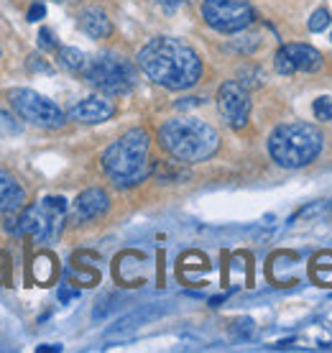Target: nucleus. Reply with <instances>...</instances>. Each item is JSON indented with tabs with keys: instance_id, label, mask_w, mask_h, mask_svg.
Instances as JSON below:
<instances>
[{
	"instance_id": "25",
	"label": "nucleus",
	"mask_w": 332,
	"mask_h": 353,
	"mask_svg": "<svg viewBox=\"0 0 332 353\" xmlns=\"http://www.w3.org/2000/svg\"><path fill=\"white\" fill-rule=\"evenodd\" d=\"M320 210H324V203H317V205H312V208L302 210V212H299V218H309V215H317Z\"/></svg>"
},
{
	"instance_id": "2",
	"label": "nucleus",
	"mask_w": 332,
	"mask_h": 353,
	"mask_svg": "<svg viewBox=\"0 0 332 353\" xmlns=\"http://www.w3.org/2000/svg\"><path fill=\"white\" fill-rule=\"evenodd\" d=\"M158 146L176 161H207L220 149V133L200 118H172L158 128Z\"/></svg>"
},
{
	"instance_id": "13",
	"label": "nucleus",
	"mask_w": 332,
	"mask_h": 353,
	"mask_svg": "<svg viewBox=\"0 0 332 353\" xmlns=\"http://www.w3.org/2000/svg\"><path fill=\"white\" fill-rule=\"evenodd\" d=\"M26 203V192L16 176L0 169V212H18Z\"/></svg>"
},
{
	"instance_id": "22",
	"label": "nucleus",
	"mask_w": 332,
	"mask_h": 353,
	"mask_svg": "<svg viewBox=\"0 0 332 353\" xmlns=\"http://www.w3.org/2000/svg\"><path fill=\"white\" fill-rule=\"evenodd\" d=\"M158 6H164L166 10H176V8H182L184 3H189V0H156Z\"/></svg>"
},
{
	"instance_id": "11",
	"label": "nucleus",
	"mask_w": 332,
	"mask_h": 353,
	"mask_svg": "<svg viewBox=\"0 0 332 353\" xmlns=\"http://www.w3.org/2000/svg\"><path fill=\"white\" fill-rule=\"evenodd\" d=\"M110 210V197H107L105 190L100 187H90L74 200V210H72V218L74 223H87L103 218L105 212Z\"/></svg>"
},
{
	"instance_id": "16",
	"label": "nucleus",
	"mask_w": 332,
	"mask_h": 353,
	"mask_svg": "<svg viewBox=\"0 0 332 353\" xmlns=\"http://www.w3.org/2000/svg\"><path fill=\"white\" fill-rule=\"evenodd\" d=\"M56 274V259L52 254H36L34 266H31V276L39 284H49Z\"/></svg>"
},
{
	"instance_id": "8",
	"label": "nucleus",
	"mask_w": 332,
	"mask_h": 353,
	"mask_svg": "<svg viewBox=\"0 0 332 353\" xmlns=\"http://www.w3.org/2000/svg\"><path fill=\"white\" fill-rule=\"evenodd\" d=\"M202 18L220 34H238L253 23L256 10L248 0H205Z\"/></svg>"
},
{
	"instance_id": "4",
	"label": "nucleus",
	"mask_w": 332,
	"mask_h": 353,
	"mask_svg": "<svg viewBox=\"0 0 332 353\" xmlns=\"http://www.w3.org/2000/svg\"><path fill=\"white\" fill-rule=\"evenodd\" d=\"M324 139L312 123H284L269 136V154L284 169H302L320 157Z\"/></svg>"
},
{
	"instance_id": "7",
	"label": "nucleus",
	"mask_w": 332,
	"mask_h": 353,
	"mask_svg": "<svg viewBox=\"0 0 332 353\" xmlns=\"http://www.w3.org/2000/svg\"><path fill=\"white\" fill-rule=\"evenodd\" d=\"M8 100L13 110L31 125H39V128H46V131H56V128L67 123V115L61 113V108L56 103H52L49 97L34 92V90H10Z\"/></svg>"
},
{
	"instance_id": "18",
	"label": "nucleus",
	"mask_w": 332,
	"mask_h": 353,
	"mask_svg": "<svg viewBox=\"0 0 332 353\" xmlns=\"http://www.w3.org/2000/svg\"><path fill=\"white\" fill-rule=\"evenodd\" d=\"M327 26H330V13H327L324 8L315 10V13H312V18H309V31L320 34V31H324Z\"/></svg>"
},
{
	"instance_id": "6",
	"label": "nucleus",
	"mask_w": 332,
	"mask_h": 353,
	"mask_svg": "<svg viewBox=\"0 0 332 353\" xmlns=\"http://www.w3.org/2000/svg\"><path fill=\"white\" fill-rule=\"evenodd\" d=\"M85 80L105 95H128L136 88V70L118 54H100L85 64Z\"/></svg>"
},
{
	"instance_id": "23",
	"label": "nucleus",
	"mask_w": 332,
	"mask_h": 353,
	"mask_svg": "<svg viewBox=\"0 0 332 353\" xmlns=\"http://www.w3.org/2000/svg\"><path fill=\"white\" fill-rule=\"evenodd\" d=\"M236 325H238V327H236L238 336H248V333H251V325H253V323H251V320L245 318V320H238Z\"/></svg>"
},
{
	"instance_id": "15",
	"label": "nucleus",
	"mask_w": 332,
	"mask_h": 353,
	"mask_svg": "<svg viewBox=\"0 0 332 353\" xmlns=\"http://www.w3.org/2000/svg\"><path fill=\"white\" fill-rule=\"evenodd\" d=\"M158 315H161V310H158V307H143V310H138V312H133V315H128V318L118 320V325L110 327V330H107V336H118V333L133 330V327L143 325V323H149V320L158 318Z\"/></svg>"
},
{
	"instance_id": "12",
	"label": "nucleus",
	"mask_w": 332,
	"mask_h": 353,
	"mask_svg": "<svg viewBox=\"0 0 332 353\" xmlns=\"http://www.w3.org/2000/svg\"><path fill=\"white\" fill-rule=\"evenodd\" d=\"M115 115V105L105 97H87L70 110V118L77 123H103Z\"/></svg>"
},
{
	"instance_id": "27",
	"label": "nucleus",
	"mask_w": 332,
	"mask_h": 353,
	"mask_svg": "<svg viewBox=\"0 0 332 353\" xmlns=\"http://www.w3.org/2000/svg\"><path fill=\"white\" fill-rule=\"evenodd\" d=\"M0 54H3V49H0Z\"/></svg>"
},
{
	"instance_id": "5",
	"label": "nucleus",
	"mask_w": 332,
	"mask_h": 353,
	"mask_svg": "<svg viewBox=\"0 0 332 353\" xmlns=\"http://www.w3.org/2000/svg\"><path fill=\"white\" fill-rule=\"evenodd\" d=\"M70 205L64 197H44L18 215L21 233H31L39 243H54L64 230Z\"/></svg>"
},
{
	"instance_id": "19",
	"label": "nucleus",
	"mask_w": 332,
	"mask_h": 353,
	"mask_svg": "<svg viewBox=\"0 0 332 353\" xmlns=\"http://www.w3.org/2000/svg\"><path fill=\"white\" fill-rule=\"evenodd\" d=\"M312 110L320 121H332V97H317Z\"/></svg>"
},
{
	"instance_id": "1",
	"label": "nucleus",
	"mask_w": 332,
	"mask_h": 353,
	"mask_svg": "<svg viewBox=\"0 0 332 353\" xmlns=\"http://www.w3.org/2000/svg\"><path fill=\"white\" fill-rule=\"evenodd\" d=\"M141 72L166 90H189L202 77V59L189 44L172 36L151 39L138 52Z\"/></svg>"
},
{
	"instance_id": "9",
	"label": "nucleus",
	"mask_w": 332,
	"mask_h": 353,
	"mask_svg": "<svg viewBox=\"0 0 332 353\" xmlns=\"http://www.w3.org/2000/svg\"><path fill=\"white\" fill-rule=\"evenodd\" d=\"M218 108L230 128H245L251 118V95L240 82H225L218 90Z\"/></svg>"
},
{
	"instance_id": "20",
	"label": "nucleus",
	"mask_w": 332,
	"mask_h": 353,
	"mask_svg": "<svg viewBox=\"0 0 332 353\" xmlns=\"http://www.w3.org/2000/svg\"><path fill=\"white\" fill-rule=\"evenodd\" d=\"M39 46H41L44 52L56 49V36H54L52 28H41V31H39Z\"/></svg>"
},
{
	"instance_id": "10",
	"label": "nucleus",
	"mask_w": 332,
	"mask_h": 353,
	"mask_svg": "<svg viewBox=\"0 0 332 353\" xmlns=\"http://www.w3.org/2000/svg\"><path fill=\"white\" fill-rule=\"evenodd\" d=\"M273 67L279 74L317 72L322 67V54L309 44H284L273 57Z\"/></svg>"
},
{
	"instance_id": "3",
	"label": "nucleus",
	"mask_w": 332,
	"mask_h": 353,
	"mask_svg": "<svg viewBox=\"0 0 332 353\" xmlns=\"http://www.w3.org/2000/svg\"><path fill=\"white\" fill-rule=\"evenodd\" d=\"M151 136L143 128L123 133L118 141H113L103 154V169L113 179L115 187H133L141 185L154 172V164L149 159Z\"/></svg>"
},
{
	"instance_id": "24",
	"label": "nucleus",
	"mask_w": 332,
	"mask_h": 353,
	"mask_svg": "<svg viewBox=\"0 0 332 353\" xmlns=\"http://www.w3.org/2000/svg\"><path fill=\"white\" fill-rule=\"evenodd\" d=\"M77 297V290H70V287H61L59 290V302H70Z\"/></svg>"
},
{
	"instance_id": "14",
	"label": "nucleus",
	"mask_w": 332,
	"mask_h": 353,
	"mask_svg": "<svg viewBox=\"0 0 332 353\" xmlns=\"http://www.w3.org/2000/svg\"><path fill=\"white\" fill-rule=\"evenodd\" d=\"M79 28H82V34H87L90 39H107V36L113 34V23H110V18L103 8H97V6H90L79 13Z\"/></svg>"
},
{
	"instance_id": "26",
	"label": "nucleus",
	"mask_w": 332,
	"mask_h": 353,
	"mask_svg": "<svg viewBox=\"0 0 332 353\" xmlns=\"http://www.w3.org/2000/svg\"><path fill=\"white\" fill-rule=\"evenodd\" d=\"M46 351H61V345H39V353H46Z\"/></svg>"
},
{
	"instance_id": "21",
	"label": "nucleus",
	"mask_w": 332,
	"mask_h": 353,
	"mask_svg": "<svg viewBox=\"0 0 332 353\" xmlns=\"http://www.w3.org/2000/svg\"><path fill=\"white\" fill-rule=\"evenodd\" d=\"M28 21H41V18L46 16V6L44 3H34V6H31V8H28Z\"/></svg>"
},
{
	"instance_id": "17",
	"label": "nucleus",
	"mask_w": 332,
	"mask_h": 353,
	"mask_svg": "<svg viewBox=\"0 0 332 353\" xmlns=\"http://www.w3.org/2000/svg\"><path fill=\"white\" fill-rule=\"evenodd\" d=\"M56 59H59V64L64 70H72V72H82L85 64H87V57L79 52V49H74V46H61Z\"/></svg>"
}]
</instances>
